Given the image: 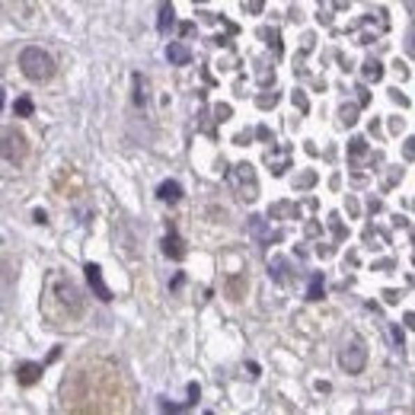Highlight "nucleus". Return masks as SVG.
<instances>
[{
	"instance_id": "1",
	"label": "nucleus",
	"mask_w": 415,
	"mask_h": 415,
	"mask_svg": "<svg viewBox=\"0 0 415 415\" xmlns=\"http://www.w3.org/2000/svg\"><path fill=\"white\" fill-rule=\"evenodd\" d=\"M61 400L70 412H115V409H125L119 370L103 361L80 364L61 384Z\"/></svg>"
},
{
	"instance_id": "2",
	"label": "nucleus",
	"mask_w": 415,
	"mask_h": 415,
	"mask_svg": "<svg viewBox=\"0 0 415 415\" xmlns=\"http://www.w3.org/2000/svg\"><path fill=\"white\" fill-rule=\"evenodd\" d=\"M86 297L80 285L64 272H48L45 287H42V313L52 326H70L83 317Z\"/></svg>"
},
{
	"instance_id": "3",
	"label": "nucleus",
	"mask_w": 415,
	"mask_h": 415,
	"mask_svg": "<svg viewBox=\"0 0 415 415\" xmlns=\"http://www.w3.org/2000/svg\"><path fill=\"white\" fill-rule=\"evenodd\" d=\"M20 68H23V74L29 77V80L42 83V80H52L54 77V61L48 52H42V48H23V54H20Z\"/></svg>"
},
{
	"instance_id": "4",
	"label": "nucleus",
	"mask_w": 415,
	"mask_h": 415,
	"mask_svg": "<svg viewBox=\"0 0 415 415\" xmlns=\"http://www.w3.org/2000/svg\"><path fill=\"white\" fill-rule=\"evenodd\" d=\"M227 182H230L234 195L243 198V202H256V198H259V179H256V169H252L249 163L234 166L230 176H227Z\"/></svg>"
},
{
	"instance_id": "5",
	"label": "nucleus",
	"mask_w": 415,
	"mask_h": 415,
	"mask_svg": "<svg viewBox=\"0 0 415 415\" xmlns=\"http://www.w3.org/2000/svg\"><path fill=\"white\" fill-rule=\"evenodd\" d=\"M26 153H29V144H26V137L20 131L16 128L0 131V157L7 163H20V160H26Z\"/></svg>"
},
{
	"instance_id": "6",
	"label": "nucleus",
	"mask_w": 415,
	"mask_h": 415,
	"mask_svg": "<svg viewBox=\"0 0 415 415\" xmlns=\"http://www.w3.org/2000/svg\"><path fill=\"white\" fill-rule=\"evenodd\" d=\"M339 364L348 374H361L364 370V364H368V348H364V342L358 339V335H352V339L345 342V348H342V355H339Z\"/></svg>"
},
{
	"instance_id": "7",
	"label": "nucleus",
	"mask_w": 415,
	"mask_h": 415,
	"mask_svg": "<svg viewBox=\"0 0 415 415\" xmlns=\"http://www.w3.org/2000/svg\"><path fill=\"white\" fill-rule=\"evenodd\" d=\"M13 281H16V262L10 259L7 249H0V297H7L13 291Z\"/></svg>"
},
{
	"instance_id": "8",
	"label": "nucleus",
	"mask_w": 415,
	"mask_h": 415,
	"mask_svg": "<svg viewBox=\"0 0 415 415\" xmlns=\"http://www.w3.org/2000/svg\"><path fill=\"white\" fill-rule=\"evenodd\" d=\"M86 281H90V287H93V294L99 297V301H112V291H109V285L103 281V269L99 265H86Z\"/></svg>"
},
{
	"instance_id": "9",
	"label": "nucleus",
	"mask_w": 415,
	"mask_h": 415,
	"mask_svg": "<svg viewBox=\"0 0 415 415\" xmlns=\"http://www.w3.org/2000/svg\"><path fill=\"white\" fill-rule=\"evenodd\" d=\"M269 278H272L275 285H287V281H291V262H287L285 256H272V262H269Z\"/></svg>"
},
{
	"instance_id": "10",
	"label": "nucleus",
	"mask_w": 415,
	"mask_h": 415,
	"mask_svg": "<svg viewBox=\"0 0 415 415\" xmlns=\"http://www.w3.org/2000/svg\"><path fill=\"white\" fill-rule=\"evenodd\" d=\"M38 377H42V364L26 361V364H20V368H16V380H20L23 386H32Z\"/></svg>"
},
{
	"instance_id": "11",
	"label": "nucleus",
	"mask_w": 415,
	"mask_h": 415,
	"mask_svg": "<svg viewBox=\"0 0 415 415\" xmlns=\"http://www.w3.org/2000/svg\"><path fill=\"white\" fill-rule=\"evenodd\" d=\"M163 252H166L169 259H182V256H186V243L179 240V234H176V230H169V234H166Z\"/></svg>"
},
{
	"instance_id": "12",
	"label": "nucleus",
	"mask_w": 415,
	"mask_h": 415,
	"mask_svg": "<svg viewBox=\"0 0 415 415\" xmlns=\"http://www.w3.org/2000/svg\"><path fill=\"white\" fill-rule=\"evenodd\" d=\"M166 58L173 61V64H189L192 52H189V45H182V42H169V45H166Z\"/></svg>"
},
{
	"instance_id": "13",
	"label": "nucleus",
	"mask_w": 415,
	"mask_h": 415,
	"mask_svg": "<svg viewBox=\"0 0 415 415\" xmlns=\"http://www.w3.org/2000/svg\"><path fill=\"white\" fill-rule=\"evenodd\" d=\"M157 195H160V202H169V204H173V202H179V198H182V186H179L176 179H166L163 186L157 189Z\"/></svg>"
},
{
	"instance_id": "14",
	"label": "nucleus",
	"mask_w": 415,
	"mask_h": 415,
	"mask_svg": "<svg viewBox=\"0 0 415 415\" xmlns=\"http://www.w3.org/2000/svg\"><path fill=\"white\" fill-rule=\"evenodd\" d=\"M227 294H230V301H243V294H246V275H234V278L227 281Z\"/></svg>"
},
{
	"instance_id": "15",
	"label": "nucleus",
	"mask_w": 415,
	"mask_h": 415,
	"mask_svg": "<svg viewBox=\"0 0 415 415\" xmlns=\"http://www.w3.org/2000/svg\"><path fill=\"white\" fill-rule=\"evenodd\" d=\"M173 23H176V10L169 7V3H163V7H160V20H157V29H160V32H163V36H166V32H169V26H173Z\"/></svg>"
},
{
	"instance_id": "16",
	"label": "nucleus",
	"mask_w": 415,
	"mask_h": 415,
	"mask_svg": "<svg viewBox=\"0 0 415 415\" xmlns=\"http://www.w3.org/2000/svg\"><path fill=\"white\" fill-rule=\"evenodd\" d=\"M323 275H313V278H310V287H307V301H323Z\"/></svg>"
},
{
	"instance_id": "17",
	"label": "nucleus",
	"mask_w": 415,
	"mask_h": 415,
	"mask_svg": "<svg viewBox=\"0 0 415 415\" xmlns=\"http://www.w3.org/2000/svg\"><path fill=\"white\" fill-rule=\"evenodd\" d=\"M13 112L20 115V119H29V115L36 112V106H32L29 96H23V99H16V103H13Z\"/></svg>"
},
{
	"instance_id": "18",
	"label": "nucleus",
	"mask_w": 415,
	"mask_h": 415,
	"mask_svg": "<svg viewBox=\"0 0 415 415\" xmlns=\"http://www.w3.org/2000/svg\"><path fill=\"white\" fill-rule=\"evenodd\" d=\"M364 77H368V80H374V83H377L380 77H384V68H380L377 61H364Z\"/></svg>"
},
{
	"instance_id": "19",
	"label": "nucleus",
	"mask_w": 415,
	"mask_h": 415,
	"mask_svg": "<svg viewBox=\"0 0 415 415\" xmlns=\"http://www.w3.org/2000/svg\"><path fill=\"white\" fill-rule=\"evenodd\" d=\"M313 182H317V173H313V169H307V173H301L294 179V189H310Z\"/></svg>"
},
{
	"instance_id": "20",
	"label": "nucleus",
	"mask_w": 415,
	"mask_h": 415,
	"mask_svg": "<svg viewBox=\"0 0 415 415\" xmlns=\"http://www.w3.org/2000/svg\"><path fill=\"white\" fill-rule=\"evenodd\" d=\"M262 36L269 38L272 52H275V54H281V36H278V29H262Z\"/></svg>"
},
{
	"instance_id": "21",
	"label": "nucleus",
	"mask_w": 415,
	"mask_h": 415,
	"mask_svg": "<svg viewBox=\"0 0 415 415\" xmlns=\"http://www.w3.org/2000/svg\"><path fill=\"white\" fill-rule=\"evenodd\" d=\"M348 153H352V157H364V153H368V144H364L361 137H355V141L348 144Z\"/></svg>"
},
{
	"instance_id": "22",
	"label": "nucleus",
	"mask_w": 415,
	"mask_h": 415,
	"mask_svg": "<svg viewBox=\"0 0 415 415\" xmlns=\"http://www.w3.org/2000/svg\"><path fill=\"white\" fill-rule=\"evenodd\" d=\"M358 121V109L355 106H342V125H355Z\"/></svg>"
},
{
	"instance_id": "23",
	"label": "nucleus",
	"mask_w": 415,
	"mask_h": 415,
	"mask_svg": "<svg viewBox=\"0 0 415 415\" xmlns=\"http://www.w3.org/2000/svg\"><path fill=\"white\" fill-rule=\"evenodd\" d=\"M144 99H147V93H144V80H141V74H135V103L141 106Z\"/></svg>"
},
{
	"instance_id": "24",
	"label": "nucleus",
	"mask_w": 415,
	"mask_h": 415,
	"mask_svg": "<svg viewBox=\"0 0 415 415\" xmlns=\"http://www.w3.org/2000/svg\"><path fill=\"white\" fill-rule=\"evenodd\" d=\"M256 103H259V109H272L275 103H278V93H272V96H269V93H265V96H259Z\"/></svg>"
},
{
	"instance_id": "25",
	"label": "nucleus",
	"mask_w": 415,
	"mask_h": 415,
	"mask_svg": "<svg viewBox=\"0 0 415 415\" xmlns=\"http://www.w3.org/2000/svg\"><path fill=\"white\" fill-rule=\"evenodd\" d=\"M329 224H332V234H335V240H342V236H345V227L339 224V218H335V214L329 218Z\"/></svg>"
},
{
	"instance_id": "26",
	"label": "nucleus",
	"mask_w": 415,
	"mask_h": 415,
	"mask_svg": "<svg viewBox=\"0 0 415 415\" xmlns=\"http://www.w3.org/2000/svg\"><path fill=\"white\" fill-rule=\"evenodd\" d=\"M291 99H294V106H297V109H301V112H307V109H310V103H307V96H303V93H301V90H297V93H294V96H291Z\"/></svg>"
},
{
	"instance_id": "27",
	"label": "nucleus",
	"mask_w": 415,
	"mask_h": 415,
	"mask_svg": "<svg viewBox=\"0 0 415 415\" xmlns=\"http://www.w3.org/2000/svg\"><path fill=\"white\" fill-rule=\"evenodd\" d=\"M214 115H218V121H227L230 115H234V109L230 106H214Z\"/></svg>"
},
{
	"instance_id": "28",
	"label": "nucleus",
	"mask_w": 415,
	"mask_h": 415,
	"mask_svg": "<svg viewBox=\"0 0 415 415\" xmlns=\"http://www.w3.org/2000/svg\"><path fill=\"white\" fill-rule=\"evenodd\" d=\"M259 10H262V0H252V3H249V13H259Z\"/></svg>"
},
{
	"instance_id": "29",
	"label": "nucleus",
	"mask_w": 415,
	"mask_h": 415,
	"mask_svg": "<svg viewBox=\"0 0 415 415\" xmlns=\"http://www.w3.org/2000/svg\"><path fill=\"white\" fill-rule=\"evenodd\" d=\"M0 109H3V90H0Z\"/></svg>"
},
{
	"instance_id": "30",
	"label": "nucleus",
	"mask_w": 415,
	"mask_h": 415,
	"mask_svg": "<svg viewBox=\"0 0 415 415\" xmlns=\"http://www.w3.org/2000/svg\"><path fill=\"white\" fill-rule=\"evenodd\" d=\"M195 3H208V0H195Z\"/></svg>"
}]
</instances>
